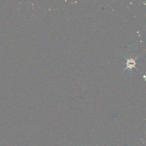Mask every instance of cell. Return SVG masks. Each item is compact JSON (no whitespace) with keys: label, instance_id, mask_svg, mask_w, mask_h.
Instances as JSON below:
<instances>
[{"label":"cell","instance_id":"6da1fadb","mask_svg":"<svg viewBox=\"0 0 146 146\" xmlns=\"http://www.w3.org/2000/svg\"><path fill=\"white\" fill-rule=\"evenodd\" d=\"M139 55L135 56V58H132V57H130V58H128V57H127V56H124V58L126 60V67L123 70V71H125V70H129L130 71H132V70L133 68H135V70H136L137 71H138L137 67H136V65L140 63V62H137L136 60L138 58Z\"/></svg>","mask_w":146,"mask_h":146}]
</instances>
